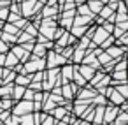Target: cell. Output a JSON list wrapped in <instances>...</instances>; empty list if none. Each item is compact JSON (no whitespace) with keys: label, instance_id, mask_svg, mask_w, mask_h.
<instances>
[{"label":"cell","instance_id":"ac0fdd59","mask_svg":"<svg viewBox=\"0 0 128 125\" xmlns=\"http://www.w3.org/2000/svg\"><path fill=\"white\" fill-rule=\"evenodd\" d=\"M2 28H4V32H6V34H12V35H18V34L21 32V30H20L16 25H12V23H4V27H2Z\"/></svg>","mask_w":128,"mask_h":125},{"label":"cell","instance_id":"603a6c76","mask_svg":"<svg viewBox=\"0 0 128 125\" xmlns=\"http://www.w3.org/2000/svg\"><path fill=\"white\" fill-rule=\"evenodd\" d=\"M0 39H2L6 44H11V42H16L18 35H12V34H6V32H2V34H0Z\"/></svg>","mask_w":128,"mask_h":125},{"label":"cell","instance_id":"7c38bea8","mask_svg":"<svg viewBox=\"0 0 128 125\" xmlns=\"http://www.w3.org/2000/svg\"><path fill=\"white\" fill-rule=\"evenodd\" d=\"M84 53H86V49H82V48H74V51H72V60H74V65H79L81 62H82V58H84Z\"/></svg>","mask_w":128,"mask_h":125},{"label":"cell","instance_id":"52a82bcc","mask_svg":"<svg viewBox=\"0 0 128 125\" xmlns=\"http://www.w3.org/2000/svg\"><path fill=\"white\" fill-rule=\"evenodd\" d=\"M40 16L42 18H53V20H56V16H58V4L56 6H46L42 9V14Z\"/></svg>","mask_w":128,"mask_h":125},{"label":"cell","instance_id":"4316f807","mask_svg":"<svg viewBox=\"0 0 128 125\" xmlns=\"http://www.w3.org/2000/svg\"><path fill=\"white\" fill-rule=\"evenodd\" d=\"M62 21H60V25H62V28H72V21H74V18H60Z\"/></svg>","mask_w":128,"mask_h":125},{"label":"cell","instance_id":"e0dca14e","mask_svg":"<svg viewBox=\"0 0 128 125\" xmlns=\"http://www.w3.org/2000/svg\"><path fill=\"white\" fill-rule=\"evenodd\" d=\"M114 90L123 97V99H128V83H121V85H116Z\"/></svg>","mask_w":128,"mask_h":125},{"label":"cell","instance_id":"8d00e7d4","mask_svg":"<svg viewBox=\"0 0 128 125\" xmlns=\"http://www.w3.org/2000/svg\"><path fill=\"white\" fill-rule=\"evenodd\" d=\"M124 2V7H126V13H128V0H123Z\"/></svg>","mask_w":128,"mask_h":125},{"label":"cell","instance_id":"4fadbf2b","mask_svg":"<svg viewBox=\"0 0 128 125\" xmlns=\"http://www.w3.org/2000/svg\"><path fill=\"white\" fill-rule=\"evenodd\" d=\"M12 88H14V83L2 85V86H0V99H11V95H12Z\"/></svg>","mask_w":128,"mask_h":125},{"label":"cell","instance_id":"9c48e42d","mask_svg":"<svg viewBox=\"0 0 128 125\" xmlns=\"http://www.w3.org/2000/svg\"><path fill=\"white\" fill-rule=\"evenodd\" d=\"M18 64H20V60H18V58H16L11 51H7V53H6V62H4V67H7V69H12V71H14V67H16Z\"/></svg>","mask_w":128,"mask_h":125},{"label":"cell","instance_id":"7402d4cb","mask_svg":"<svg viewBox=\"0 0 128 125\" xmlns=\"http://www.w3.org/2000/svg\"><path fill=\"white\" fill-rule=\"evenodd\" d=\"M88 106H90V104H76V102H74V106H72L74 114H77V116L81 118V116H82V113L86 111V107H88Z\"/></svg>","mask_w":128,"mask_h":125},{"label":"cell","instance_id":"8fae6325","mask_svg":"<svg viewBox=\"0 0 128 125\" xmlns=\"http://www.w3.org/2000/svg\"><path fill=\"white\" fill-rule=\"evenodd\" d=\"M67 113H70V111H67L63 106H56L54 109H51V111H49V114H51L56 121H58V120H63V116H65Z\"/></svg>","mask_w":128,"mask_h":125},{"label":"cell","instance_id":"30bf717a","mask_svg":"<svg viewBox=\"0 0 128 125\" xmlns=\"http://www.w3.org/2000/svg\"><path fill=\"white\" fill-rule=\"evenodd\" d=\"M32 81V74H16L14 78V85H20V86H28Z\"/></svg>","mask_w":128,"mask_h":125},{"label":"cell","instance_id":"ba28073f","mask_svg":"<svg viewBox=\"0 0 128 125\" xmlns=\"http://www.w3.org/2000/svg\"><path fill=\"white\" fill-rule=\"evenodd\" d=\"M46 53H48V49H46V46H44V44H40V42H35V44H34L32 55H34L35 58H44V56H46Z\"/></svg>","mask_w":128,"mask_h":125},{"label":"cell","instance_id":"836d02e7","mask_svg":"<svg viewBox=\"0 0 128 125\" xmlns=\"http://www.w3.org/2000/svg\"><path fill=\"white\" fill-rule=\"evenodd\" d=\"M76 125H91L90 121H86V120H77V123Z\"/></svg>","mask_w":128,"mask_h":125},{"label":"cell","instance_id":"5b68a950","mask_svg":"<svg viewBox=\"0 0 128 125\" xmlns=\"http://www.w3.org/2000/svg\"><path fill=\"white\" fill-rule=\"evenodd\" d=\"M11 53L20 60V64H25V62H28V60H30V53H28V51H25L20 44H18V46H14V48L11 49Z\"/></svg>","mask_w":128,"mask_h":125},{"label":"cell","instance_id":"44dd1931","mask_svg":"<svg viewBox=\"0 0 128 125\" xmlns=\"http://www.w3.org/2000/svg\"><path fill=\"white\" fill-rule=\"evenodd\" d=\"M23 32H26V34H28V35H32V37H37L39 28H37L34 23H26V25H25V28H23Z\"/></svg>","mask_w":128,"mask_h":125},{"label":"cell","instance_id":"74e56055","mask_svg":"<svg viewBox=\"0 0 128 125\" xmlns=\"http://www.w3.org/2000/svg\"><path fill=\"white\" fill-rule=\"evenodd\" d=\"M126 113H128V111H126Z\"/></svg>","mask_w":128,"mask_h":125},{"label":"cell","instance_id":"e575fe53","mask_svg":"<svg viewBox=\"0 0 128 125\" xmlns=\"http://www.w3.org/2000/svg\"><path fill=\"white\" fill-rule=\"evenodd\" d=\"M54 125H67L63 120H58V121H54Z\"/></svg>","mask_w":128,"mask_h":125},{"label":"cell","instance_id":"484cf974","mask_svg":"<svg viewBox=\"0 0 128 125\" xmlns=\"http://www.w3.org/2000/svg\"><path fill=\"white\" fill-rule=\"evenodd\" d=\"M4 123H6V125H18V123H20V116L11 113V116H9V118H7Z\"/></svg>","mask_w":128,"mask_h":125},{"label":"cell","instance_id":"8992f818","mask_svg":"<svg viewBox=\"0 0 128 125\" xmlns=\"http://www.w3.org/2000/svg\"><path fill=\"white\" fill-rule=\"evenodd\" d=\"M77 72L86 79V81H90L93 76H95V72H96V69H93L91 65H84V64H79L77 65Z\"/></svg>","mask_w":128,"mask_h":125},{"label":"cell","instance_id":"5bb4252c","mask_svg":"<svg viewBox=\"0 0 128 125\" xmlns=\"http://www.w3.org/2000/svg\"><path fill=\"white\" fill-rule=\"evenodd\" d=\"M25 88H26V86H20V85H14V88H12V95H11V99H12L14 102H18V100H21V99H23V93H25Z\"/></svg>","mask_w":128,"mask_h":125},{"label":"cell","instance_id":"3957f363","mask_svg":"<svg viewBox=\"0 0 128 125\" xmlns=\"http://www.w3.org/2000/svg\"><path fill=\"white\" fill-rule=\"evenodd\" d=\"M118 113H119V107H118V106H112V104L105 106V111H104V120H102V123H104V125H109V123H112V121H114V118L118 116Z\"/></svg>","mask_w":128,"mask_h":125},{"label":"cell","instance_id":"7a4b0ae2","mask_svg":"<svg viewBox=\"0 0 128 125\" xmlns=\"http://www.w3.org/2000/svg\"><path fill=\"white\" fill-rule=\"evenodd\" d=\"M11 113H12V114H18V116H21V114H28V113H34V102H32V100H25V99H21V100L14 102V106L11 107Z\"/></svg>","mask_w":128,"mask_h":125},{"label":"cell","instance_id":"f1b7e54d","mask_svg":"<svg viewBox=\"0 0 128 125\" xmlns=\"http://www.w3.org/2000/svg\"><path fill=\"white\" fill-rule=\"evenodd\" d=\"M114 41H116V39H114L112 35H109V37H107V39H105V41L100 44V49H107L109 46H112V42H114Z\"/></svg>","mask_w":128,"mask_h":125},{"label":"cell","instance_id":"1f68e13d","mask_svg":"<svg viewBox=\"0 0 128 125\" xmlns=\"http://www.w3.org/2000/svg\"><path fill=\"white\" fill-rule=\"evenodd\" d=\"M34 44H35V41H32V42H23V44H20V46H21L25 51H28V53H30V51L34 49Z\"/></svg>","mask_w":128,"mask_h":125},{"label":"cell","instance_id":"d590c367","mask_svg":"<svg viewBox=\"0 0 128 125\" xmlns=\"http://www.w3.org/2000/svg\"><path fill=\"white\" fill-rule=\"evenodd\" d=\"M98 2H102V4L105 6V4H109V2H110V0H98Z\"/></svg>","mask_w":128,"mask_h":125},{"label":"cell","instance_id":"d6a6232c","mask_svg":"<svg viewBox=\"0 0 128 125\" xmlns=\"http://www.w3.org/2000/svg\"><path fill=\"white\" fill-rule=\"evenodd\" d=\"M9 116H11V109H4V111H0V120H2V121H6Z\"/></svg>","mask_w":128,"mask_h":125},{"label":"cell","instance_id":"4dcf8cb0","mask_svg":"<svg viewBox=\"0 0 128 125\" xmlns=\"http://www.w3.org/2000/svg\"><path fill=\"white\" fill-rule=\"evenodd\" d=\"M54 121H56V120H54V118L48 113V114H46V118L42 120V123H40V125H54Z\"/></svg>","mask_w":128,"mask_h":125},{"label":"cell","instance_id":"f546056e","mask_svg":"<svg viewBox=\"0 0 128 125\" xmlns=\"http://www.w3.org/2000/svg\"><path fill=\"white\" fill-rule=\"evenodd\" d=\"M34 95H35V92L26 86V88H25V93H23V99H25V100H34Z\"/></svg>","mask_w":128,"mask_h":125},{"label":"cell","instance_id":"2e32d148","mask_svg":"<svg viewBox=\"0 0 128 125\" xmlns=\"http://www.w3.org/2000/svg\"><path fill=\"white\" fill-rule=\"evenodd\" d=\"M86 6H88V9H90L93 14H98L104 4H102V2H98V0H88V4H86Z\"/></svg>","mask_w":128,"mask_h":125},{"label":"cell","instance_id":"6da1fadb","mask_svg":"<svg viewBox=\"0 0 128 125\" xmlns=\"http://www.w3.org/2000/svg\"><path fill=\"white\" fill-rule=\"evenodd\" d=\"M44 60H46V67H48V69H54V67H62V65L68 64V60H67L63 55H60V53H56V51H53V49H49V51L46 53Z\"/></svg>","mask_w":128,"mask_h":125},{"label":"cell","instance_id":"9a60e30c","mask_svg":"<svg viewBox=\"0 0 128 125\" xmlns=\"http://www.w3.org/2000/svg\"><path fill=\"white\" fill-rule=\"evenodd\" d=\"M112 123H114V125H126V123H128V113H126V111H119Z\"/></svg>","mask_w":128,"mask_h":125},{"label":"cell","instance_id":"ffe728a7","mask_svg":"<svg viewBox=\"0 0 128 125\" xmlns=\"http://www.w3.org/2000/svg\"><path fill=\"white\" fill-rule=\"evenodd\" d=\"M114 14V11L109 7V6H102V9H100V13H98V16H100V20H107L109 16H112Z\"/></svg>","mask_w":128,"mask_h":125},{"label":"cell","instance_id":"277c9868","mask_svg":"<svg viewBox=\"0 0 128 125\" xmlns=\"http://www.w3.org/2000/svg\"><path fill=\"white\" fill-rule=\"evenodd\" d=\"M109 35H110V34H107L102 27H96V28H95V32H93V35H91V42H93L95 46H100V44L109 37Z\"/></svg>","mask_w":128,"mask_h":125},{"label":"cell","instance_id":"d6986e66","mask_svg":"<svg viewBox=\"0 0 128 125\" xmlns=\"http://www.w3.org/2000/svg\"><path fill=\"white\" fill-rule=\"evenodd\" d=\"M86 30H88V27H72L70 34H72L76 39H81V37L86 34Z\"/></svg>","mask_w":128,"mask_h":125},{"label":"cell","instance_id":"83f0119b","mask_svg":"<svg viewBox=\"0 0 128 125\" xmlns=\"http://www.w3.org/2000/svg\"><path fill=\"white\" fill-rule=\"evenodd\" d=\"M9 18V7H0V21H7Z\"/></svg>","mask_w":128,"mask_h":125},{"label":"cell","instance_id":"d4e9b609","mask_svg":"<svg viewBox=\"0 0 128 125\" xmlns=\"http://www.w3.org/2000/svg\"><path fill=\"white\" fill-rule=\"evenodd\" d=\"M79 9H77V13L81 14V16H91V18H95V14L88 9V6H84V4H81V6H77Z\"/></svg>","mask_w":128,"mask_h":125},{"label":"cell","instance_id":"cb8c5ba5","mask_svg":"<svg viewBox=\"0 0 128 125\" xmlns=\"http://www.w3.org/2000/svg\"><path fill=\"white\" fill-rule=\"evenodd\" d=\"M20 123H21V125H34V116H32V113L21 114V116H20Z\"/></svg>","mask_w":128,"mask_h":125}]
</instances>
